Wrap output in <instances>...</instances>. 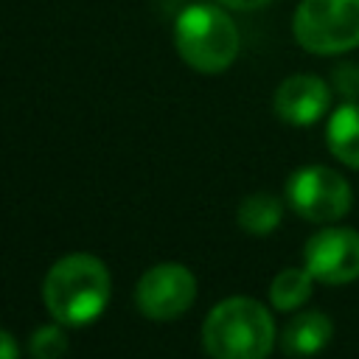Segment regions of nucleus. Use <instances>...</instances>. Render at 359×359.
I'll return each mask as SVG.
<instances>
[{"instance_id":"nucleus-14","label":"nucleus","mask_w":359,"mask_h":359,"mask_svg":"<svg viewBox=\"0 0 359 359\" xmlns=\"http://www.w3.org/2000/svg\"><path fill=\"white\" fill-rule=\"evenodd\" d=\"M334 90L342 95H359V65H337L334 67Z\"/></svg>"},{"instance_id":"nucleus-11","label":"nucleus","mask_w":359,"mask_h":359,"mask_svg":"<svg viewBox=\"0 0 359 359\" xmlns=\"http://www.w3.org/2000/svg\"><path fill=\"white\" fill-rule=\"evenodd\" d=\"M280 216H283L280 199L272 196V194H264V191L244 196L241 205H238V213H236L238 227L247 230V233H252V236L272 233L280 224Z\"/></svg>"},{"instance_id":"nucleus-15","label":"nucleus","mask_w":359,"mask_h":359,"mask_svg":"<svg viewBox=\"0 0 359 359\" xmlns=\"http://www.w3.org/2000/svg\"><path fill=\"white\" fill-rule=\"evenodd\" d=\"M17 353H20V348H17L14 337H11L8 331L0 328V359H14Z\"/></svg>"},{"instance_id":"nucleus-1","label":"nucleus","mask_w":359,"mask_h":359,"mask_svg":"<svg viewBox=\"0 0 359 359\" xmlns=\"http://www.w3.org/2000/svg\"><path fill=\"white\" fill-rule=\"evenodd\" d=\"M112 278L101 258L87 252H73L59 258L45 280L42 300L50 317L62 325H87L98 320L109 303Z\"/></svg>"},{"instance_id":"nucleus-8","label":"nucleus","mask_w":359,"mask_h":359,"mask_svg":"<svg viewBox=\"0 0 359 359\" xmlns=\"http://www.w3.org/2000/svg\"><path fill=\"white\" fill-rule=\"evenodd\" d=\"M328 101H331V93L320 76L297 73L278 84L272 104H275V115L280 121H286L292 126H309L325 115Z\"/></svg>"},{"instance_id":"nucleus-10","label":"nucleus","mask_w":359,"mask_h":359,"mask_svg":"<svg viewBox=\"0 0 359 359\" xmlns=\"http://www.w3.org/2000/svg\"><path fill=\"white\" fill-rule=\"evenodd\" d=\"M325 143L339 163L359 168V101H345L331 112Z\"/></svg>"},{"instance_id":"nucleus-5","label":"nucleus","mask_w":359,"mask_h":359,"mask_svg":"<svg viewBox=\"0 0 359 359\" xmlns=\"http://www.w3.org/2000/svg\"><path fill=\"white\" fill-rule=\"evenodd\" d=\"M286 202L297 216L317 224H331L351 210L353 194L339 171L325 165H303L286 182Z\"/></svg>"},{"instance_id":"nucleus-16","label":"nucleus","mask_w":359,"mask_h":359,"mask_svg":"<svg viewBox=\"0 0 359 359\" xmlns=\"http://www.w3.org/2000/svg\"><path fill=\"white\" fill-rule=\"evenodd\" d=\"M219 3L227 6V8H236V11H252V8H261L272 0H219Z\"/></svg>"},{"instance_id":"nucleus-6","label":"nucleus","mask_w":359,"mask_h":359,"mask_svg":"<svg viewBox=\"0 0 359 359\" xmlns=\"http://www.w3.org/2000/svg\"><path fill=\"white\" fill-rule=\"evenodd\" d=\"M196 297V278L182 264H157L137 280L135 303L149 320H174L191 309Z\"/></svg>"},{"instance_id":"nucleus-12","label":"nucleus","mask_w":359,"mask_h":359,"mask_svg":"<svg viewBox=\"0 0 359 359\" xmlns=\"http://www.w3.org/2000/svg\"><path fill=\"white\" fill-rule=\"evenodd\" d=\"M314 275L306 266H289L280 269L269 283V300L278 311H294L311 297Z\"/></svg>"},{"instance_id":"nucleus-2","label":"nucleus","mask_w":359,"mask_h":359,"mask_svg":"<svg viewBox=\"0 0 359 359\" xmlns=\"http://www.w3.org/2000/svg\"><path fill=\"white\" fill-rule=\"evenodd\" d=\"M202 345L216 359H264L275 345L272 314L252 297H227L205 317Z\"/></svg>"},{"instance_id":"nucleus-9","label":"nucleus","mask_w":359,"mask_h":359,"mask_svg":"<svg viewBox=\"0 0 359 359\" xmlns=\"http://www.w3.org/2000/svg\"><path fill=\"white\" fill-rule=\"evenodd\" d=\"M334 337V323L323 311H300L294 314L283 334H280V348L289 356H309L323 351Z\"/></svg>"},{"instance_id":"nucleus-4","label":"nucleus","mask_w":359,"mask_h":359,"mask_svg":"<svg viewBox=\"0 0 359 359\" xmlns=\"http://www.w3.org/2000/svg\"><path fill=\"white\" fill-rule=\"evenodd\" d=\"M294 39L317 56L359 48V0H303L292 20Z\"/></svg>"},{"instance_id":"nucleus-3","label":"nucleus","mask_w":359,"mask_h":359,"mask_svg":"<svg viewBox=\"0 0 359 359\" xmlns=\"http://www.w3.org/2000/svg\"><path fill=\"white\" fill-rule=\"evenodd\" d=\"M174 45L199 73H222L238 56V28L219 6H188L174 25Z\"/></svg>"},{"instance_id":"nucleus-7","label":"nucleus","mask_w":359,"mask_h":359,"mask_svg":"<svg viewBox=\"0 0 359 359\" xmlns=\"http://www.w3.org/2000/svg\"><path fill=\"white\" fill-rule=\"evenodd\" d=\"M303 266L314 280L342 286L359 278V233L351 227H323L303 247Z\"/></svg>"},{"instance_id":"nucleus-13","label":"nucleus","mask_w":359,"mask_h":359,"mask_svg":"<svg viewBox=\"0 0 359 359\" xmlns=\"http://www.w3.org/2000/svg\"><path fill=\"white\" fill-rule=\"evenodd\" d=\"M28 348L36 359H53V356H62L67 351V337L59 325H42L34 331Z\"/></svg>"}]
</instances>
